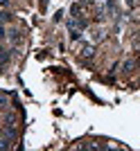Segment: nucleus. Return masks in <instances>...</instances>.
Segmentation results:
<instances>
[{
    "label": "nucleus",
    "mask_w": 140,
    "mask_h": 151,
    "mask_svg": "<svg viewBox=\"0 0 140 151\" xmlns=\"http://www.w3.org/2000/svg\"><path fill=\"white\" fill-rule=\"evenodd\" d=\"M95 54V45H84L82 47V57H93Z\"/></svg>",
    "instance_id": "f257e3e1"
},
{
    "label": "nucleus",
    "mask_w": 140,
    "mask_h": 151,
    "mask_svg": "<svg viewBox=\"0 0 140 151\" xmlns=\"http://www.w3.org/2000/svg\"><path fill=\"white\" fill-rule=\"evenodd\" d=\"M0 5H2V9H7V7H9V0H0Z\"/></svg>",
    "instance_id": "39448f33"
},
{
    "label": "nucleus",
    "mask_w": 140,
    "mask_h": 151,
    "mask_svg": "<svg viewBox=\"0 0 140 151\" xmlns=\"http://www.w3.org/2000/svg\"><path fill=\"white\" fill-rule=\"evenodd\" d=\"M9 38H12V41H16V38H20V32H18V29H12V32H9Z\"/></svg>",
    "instance_id": "7ed1b4c3"
},
{
    "label": "nucleus",
    "mask_w": 140,
    "mask_h": 151,
    "mask_svg": "<svg viewBox=\"0 0 140 151\" xmlns=\"http://www.w3.org/2000/svg\"><path fill=\"white\" fill-rule=\"evenodd\" d=\"M12 20V14L7 12V9H2V23H9Z\"/></svg>",
    "instance_id": "f03ea898"
},
{
    "label": "nucleus",
    "mask_w": 140,
    "mask_h": 151,
    "mask_svg": "<svg viewBox=\"0 0 140 151\" xmlns=\"http://www.w3.org/2000/svg\"><path fill=\"white\" fill-rule=\"evenodd\" d=\"M136 63L134 61H124V72H131V68H134Z\"/></svg>",
    "instance_id": "20e7f679"
}]
</instances>
